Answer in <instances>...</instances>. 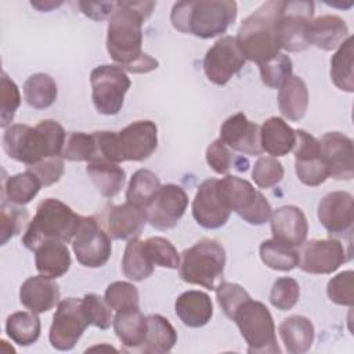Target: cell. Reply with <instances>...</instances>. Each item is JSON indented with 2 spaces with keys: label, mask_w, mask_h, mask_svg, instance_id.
I'll use <instances>...</instances> for the list:
<instances>
[{
  "label": "cell",
  "mask_w": 354,
  "mask_h": 354,
  "mask_svg": "<svg viewBox=\"0 0 354 354\" xmlns=\"http://www.w3.org/2000/svg\"><path fill=\"white\" fill-rule=\"evenodd\" d=\"M318 220L330 235H350L354 221L353 195L346 191L325 195L318 203Z\"/></svg>",
  "instance_id": "obj_20"
},
{
  "label": "cell",
  "mask_w": 354,
  "mask_h": 354,
  "mask_svg": "<svg viewBox=\"0 0 354 354\" xmlns=\"http://www.w3.org/2000/svg\"><path fill=\"white\" fill-rule=\"evenodd\" d=\"M351 259V248L336 238L311 239L301 245L299 267L308 274H332Z\"/></svg>",
  "instance_id": "obj_13"
},
{
  "label": "cell",
  "mask_w": 354,
  "mask_h": 354,
  "mask_svg": "<svg viewBox=\"0 0 354 354\" xmlns=\"http://www.w3.org/2000/svg\"><path fill=\"white\" fill-rule=\"evenodd\" d=\"M57 83L47 73L30 75L24 84V97L29 106L35 109H46L57 100Z\"/></svg>",
  "instance_id": "obj_36"
},
{
  "label": "cell",
  "mask_w": 354,
  "mask_h": 354,
  "mask_svg": "<svg viewBox=\"0 0 354 354\" xmlns=\"http://www.w3.org/2000/svg\"><path fill=\"white\" fill-rule=\"evenodd\" d=\"M72 249L82 266L98 268L106 264L111 257V236L94 217L83 216L77 232L72 239Z\"/></svg>",
  "instance_id": "obj_11"
},
{
  "label": "cell",
  "mask_w": 354,
  "mask_h": 354,
  "mask_svg": "<svg viewBox=\"0 0 354 354\" xmlns=\"http://www.w3.org/2000/svg\"><path fill=\"white\" fill-rule=\"evenodd\" d=\"M86 171L95 188L105 198L116 196L126 181L124 170L119 166V163L109 160L88 162Z\"/></svg>",
  "instance_id": "obj_32"
},
{
  "label": "cell",
  "mask_w": 354,
  "mask_h": 354,
  "mask_svg": "<svg viewBox=\"0 0 354 354\" xmlns=\"http://www.w3.org/2000/svg\"><path fill=\"white\" fill-rule=\"evenodd\" d=\"M160 187H162L160 181L153 171L147 169H140L131 176L129 181V187L126 191V201L147 209V206L155 198Z\"/></svg>",
  "instance_id": "obj_37"
},
{
  "label": "cell",
  "mask_w": 354,
  "mask_h": 354,
  "mask_svg": "<svg viewBox=\"0 0 354 354\" xmlns=\"http://www.w3.org/2000/svg\"><path fill=\"white\" fill-rule=\"evenodd\" d=\"M158 147V127L152 120H136L116 133L119 162H141Z\"/></svg>",
  "instance_id": "obj_15"
},
{
  "label": "cell",
  "mask_w": 354,
  "mask_h": 354,
  "mask_svg": "<svg viewBox=\"0 0 354 354\" xmlns=\"http://www.w3.org/2000/svg\"><path fill=\"white\" fill-rule=\"evenodd\" d=\"M180 321L189 328L205 326L213 317V303L202 290H187L181 293L174 304Z\"/></svg>",
  "instance_id": "obj_26"
},
{
  "label": "cell",
  "mask_w": 354,
  "mask_h": 354,
  "mask_svg": "<svg viewBox=\"0 0 354 354\" xmlns=\"http://www.w3.org/2000/svg\"><path fill=\"white\" fill-rule=\"evenodd\" d=\"M83 216L76 214L68 205L55 198L43 199L37 207L33 220L22 236L26 249L35 250L40 243L47 241L72 242Z\"/></svg>",
  "instance_id": "obj_5"
},
{
  "label": "cell",
  "mask_w": 354,
  "mask_h": 354,
  "mask_svg": "<svg viewBox=\"0 0 354 354\" xmlns=\"http://www.w3.org/2000/svg\"><path fill=\"white\" fill-rule=\"evenodd\" d=\"M278 332L285 350L290 354H303L308 351L315 336L313 322L303 315L285 318L279 324Z\"/></svg>",
  "instance_id": "obj_29"
},
{
  "label": "cell",
  "mask_w": 354,
  "mask_h": 354,
  "mask_svg": "<svg viewBox=\"0 0 354 354\" xmlns=\"http://www.w3.org/2000/svg\"><path fill=\"white\" fill-rule=\"evenodd\" d=\"M77 6L86 17L94 21H102L113 14L116 1H79Z\"/></svg>",
  "instance_id": "obj_54"
},
{
  "label": "cell",
  "mask_w": 354,
  "mask_h": 354,
  "mask_svg": "<svg viewBox=\"0 0 354 354\" xmlns=\"http://www.w3.org/2000/svg\"><path fill=\"white\" fill-rule=\"evenodd\" d=\"M35 264L40 275L47 278H59L71 267V254L64 242L47 241L40 243L35 250Z\"/></svg>",
  "instance_id": "obj_28"
},
{
  "label": "cell",
  "mask_w": 354,
  "mask_h": 354,
  "mask_svg": "<svg viewBox=\"0 0 354 354\" xmlns=\"http://www.w3.org/2000/svg\"><path fill=\"white\" fill-rule=\"evenodd\" d=\"M350 37L347 24L333 14L321 15L311 21L308 28V44L324 51L339 48Z\"/></svg>",
  "instance_id": "obj_25"
},
{
  "label": "cell",
  "mask_w": 354,
  "mask_h": 354,
  "mask_svg": "<svg viewBox=\"0 0 354 354\" xmlns=\"http://www.w3.org/2000/svg\"><path fill=\"white\" fill-rule=\"evenodd\" d=\"M314 15L313 1H283L278 22V39L281 48L292 53L306 50L308 44V28Z\"/></svg>",
  "instance_id": "obj_12"
},
{
  "label": "cell",
  "mask_w": 354,
  "mask_h": 354,
  "mask_svg": "<svg viewBox=\"0 0 354 354\" xmlns=\"http://www.w3.org/2000/svg\"><path fill=\"white\" fill-rule=\"evenodd\" d=\"M113 329L120 343L126 348L134 350L144 344L148 330V321L140 308L120 311L116 313L113 318Z\"/></svg>",
  "instance_id": "obj_31"
},
{
  "label": "cell",
  "mask_w": 354,
  "mask_h": 354,
  "mask_svg": "<svg viewBox=\"0 0 354 354\" xmlns=\"http://www.w3.org/2000/svg\"><path fill=\"white\" fill-rule=\"evenodd\" d=\"M216 297L223 310V313L231 319L236 308L248 299H250L249 293L238 283L232 282H220L217 285Z\"/></svg>",
  "instance_id": "obj_50"
},
{
  "label": "cell",
  "mask_w": 354,
  "mask_h": 354,
  "mask_svg": "<svg viewBox=\"0 0 354 354\" xmlns=\"http://www.w3.org/2000/svg\"><path fill=\"white\" fill-rule=\"evenodd\" d=\"M28 217L26 209L4 199L0 206V243L6 245L8 239L18 234L28 221Z\"/></svg>",
  "instance_id": "obj_44"
},
{
  "label": "cell",
  "mask_w": 354,
  "mask_h": 354,
  "mask_svg": "<svg viewBox=\"0 0 354 354\" xmlns=\"http://www.w3.org/2000/svg\"><path fill=\"white\" fill-rule=\"evenodd\" d=\"M282 8V0H271L242 21L235 39L246 59L260 65L279 54L278 22Z\"/></svg>",
  "instance_id": "obj_3"
},
{
  "label": "cell",
  "mask_w": 354,
  "mask_h": 354,
  "mask_svg": "<svg viewBox=\"0 0 354 354\" xmlns=\"http://www.w3.org/2000/svg\"><path fill=\"white\" fill-rule=\"evenodd\" d=\"M105 301L116 313L140 308V296L137 288L124 281H116L108 285L105 290Z\"/></svg>",
  "instance_id": "obj_42"
},
{
  "label": "cell",
  "mask_w": 354,
  "mask_h": 354,
  "mask_svg": "<svg viewBox=\"0 0 354 354\" xmlns=\"http://www.w3.org/2000/svg\"><path fill=\"white\" fill-rule=\"evenodd\" d=\"M295 170L297 178L308 187H317L329 177L319 155V141L306 130H296Z\"/></svg>",
  "instance_id": "obj_17"
},
{
  "label": "cell",
  "mask_w": 354,
  "mask_h": 354,
  "mask_svg": "<svg viewBox=\"0 0 354 354\" xmlns=\"http://www.w3.org/2000/svg\"><path fill=\"white\" fill-rule=\"evenodd\" d=\"M147 223V210L130 202L111 205L106 213V230L115 239H131L142 231Z\"/></svg>",
  "instance_id": "obj_23"
},
{
  "label": "cell",
  "mask_w": 354,
  "mask_h": 354,
  "mask_svg": "<svg viewBox=\"0 0 354 354\" xmlns=\"http://www.w3.org/2000/svg\"><path fill=\"white\" fill-rule=\"evenodd\" d=\"M231 210L223 202L218 192V178L205 180L195 194L192 216L196 223L207 230L223 227L230 218Z\"/></svg>",
  "instance_id": "obj_19"
},
{
  "label": "cell",
  "mask_w": 354,
  "mask_h": 354,
  "mask_svg": "<svg viewBox=\"0 0 354 354\" xmlns=\"http://www.w3.org/2000/svg\"><path fill=\"white\" fill-rule=\"evenodd\" d=\"M261 149L268 155L278 158L288 155L296 142V130H293L282 118L272 116L260 127Z\"/></svg>",
  "instance_id": "obj_27"
},
{
  "label": "cell",
  "mask_w": 354,
  "mask_h": 354,
  "mask_svg": "<svg viewBox=\"0 0 354 354\" xmlns=\"http://www.w3.org/2000/svg\"><path fill=\"white\" fill-rule=\"evenodd\" d=\"M59 286L44 275L29 277L19 288V301L33 313L50 311L59 303Z\"/></svg>",
  "instance_id": "obj_24"
},
{
  "label": "cell",
  "mask_w": 354,
  "mask_h": 354,
  "mask_svg": "<svg viewBox=\"0 0 354 354\" xmlns=\"http://www.w3.org/2000/svg\"><path fill=\"white\" fill-rule=\"evenodd\" d=\"M188 206L187 192L176 184L162 185L147 206V221L156 230H170L177 225Z\"/></svg>",
  "instance_id": "obj_16"
},
{
  "label": "cell",
  "mask_w": 354,
  "mask_h": 354,
  "mask_svg": "<svg viewBox=\"0 0 354 354\" xmlns=\"http://www.w3.org/2000/svg\"><path fill=\"white\" fill-rule=\"evenodd\" d=\"M292 59L279 53L267 62L259 65L261 82L271 88H279L292 76Z\"/></svg>",
  "instance_id": "obj_45"
},
{
  "label": "cell",
  "mask_w": 354,
  "mask_h": 354,
  "mask_svg": "<svg viewBox=\"0 0 354 354\" xmlns=\"http://www.w3.org/2000/svg\"><path fill=\"white\" fill-rule=\"evenodd\" d=\"M155 6V1H116L108 24L106 50L123 71L148 73L159 66L158 59L142 51V24Z\"/></svg>",
  "instance_id": "obj_1"
},
{
  "label": "cell",
  "mask_w": 354,
  "mask_h": 354,
  "mask_svg": "<svg viewBox=\"0 0 354 354\" xmlns=\"http://www.w3.org/2000/svg\"><path fill=\"white\" fill-rule=\"evenodd\" d=\"M122 270L124 277L136 282L148 278L153 272V263L145 250L144 241L138 236L129 239L122 259Z\"/></svg>",
  "instance_id": "obj_34"
},
{
  "label": "cell",
  "mask_w": 354,
  "mask_h": 354,
  "mask_svg": "<svg viewBox=\"0 0 354 354\" xmlns=\"http://www.w3.org/2000/svg\"><path fill=\"white\" fill-rule=\"evenodd\" d=\"M148 330L144 344L138 348L145 354H163L169 353L177 343V332L167 318L152 314L147 317Z\"/></svg>",
  "instance_id": "obj_33"
},
{
  "label": "cell",
  "mask_w": 354,
  "mask_h": 354,
  "mask_svg": "<svg viewBox=\"0 0 354 354\" xmlns=\"http://www.w3.org/2000/svg\"><path fill=\"white\" fill-rule=\"evenodd\" d=\"M144 245L153 266L170 270L180 267V254L169 239L163 236H151L144 241Z\"/></svg>",
  "instance_id": "obj_43"
},
{
  "label": "cell",
  "mask_w": 354,
  "mask_h": 354,
  "mask_svg": "<svg viewBox=\"0 0 354 354\" xmlns=\"http://www.w3.org/2000/svg\"><path fill=\"white\" fill-rule=\"evenodd\" d=\"M41 187L40 180L33 173L28 170L24 173H17L4 181V199L14 205L24 206L37 195Z\"/></svg>",
  "instance_id": "obj_39"
},
{
  "label": "cell",
  "mask_w": 354,
  "mask_h": 354,
  "mask_svg": "<svg viewBox=\"0 0 354 354\" xmlns=\"http://www.w3.org/2000/svg\"><path fill=\"white\" fill-rule=\"evenodd\" d=\"M0 87V126L7 129L21 104V94L18 86L14 83V80H11V77H8L6 72H1Z\"/></svg>",
  "instance_id": "obj_46"
},
{
  "label": "cell",
  "mask_w": 354,
  "mask_h": 354,
  "mask_svg": "<svg viewBox=\"0 0 354 354\" xmlns=\"http://www.w3.org/2000/svg\"><path fill=\"white\" fill-rule=\"evenodd\" d=\"M245 342L249 353H279L275 336V324L270 310L261 301L248 299L231 318Z\"/></svg>",
  "instance_id": "obj_7"
},
{
  "label": "cell",
  "mask_w": 354,
  "mask_h": 354,
  "mask_svg": "<svg viewBox=\"0 0 354 354\" xmlns=\"http://www.w3.org/2000/svg\"><path fill=\"white\" fill-rule=\"evenodd\" d=\"M220 140L234 151L245 155H261L260 126L250 122L242 112L225 119L220 129Z\"/></svg>",
  "instance_id": "obj_21"
},
{
  "label": "cell",
  "mask_w": 354,
  "mask_h": 354,
  "mask_svg": "<svg viewBox=\"0 0 354 354\" xmlns=\"http://www.w3.org/2000/svg\"><path fill=\"white\" fill-rule=\"evenodd\" d=\"M308 106V90L300 76L292 75L278 93V108L283 118L299 122L304 118Z\"/></svg>",
  "instance_id": "obj_30"
},
{
  "label": "cell",
  "mask_w": 354,
  "mask_h": 354,
  "mask_svg": "<svg viewBox=\"0 0 354 354\" xmlns=\"http://www.w3.org/2000/svg\"><path fill=\"white\" fill-rule=\"evenodd\" d=\"M252 177L260 188L275 187L283 178V166L274 156H261L253 166Z\"/></svg>",
  "instance_id": "obj_48"
},
{
  "label": "cell",
  "mask_w": 354,
  "mask_h": 354,
  "mask_svg": "<svg viewBox=\"0 0 354 354\" xmlns=\"http://www.w3.org/2000/svg\"><path fill=\"white\" fill-rule=\"evenodd\" d=\"M61 1H30V6L37 8L39 11H48L51 8H55L61 6Z\"/></svg>",
  "instance_id": "obj_55"
},
{
  "label": "cell",
  "mask_w": 354,
  "mask_h": 354,
  "mask_svg": "<svg viewBox=\"0 0 354 354\" xmlns=\"http://www.w3.org/2000/svg\"><path fill=\"white\" fill-rule=\"evenodd\" d=\"M245 62L246 58L241 53L235 36H224L207 50L203 58V72L212 83L223 86L242 69Z\"/></svg>",
  "instance_id": "obj_14"
},
{
  "label": "cell",
  "mask_w": 354,
  "mask_h": 354,
  "mask_svg": "<svg viewBox=\"0 0 354 354\" xmlns=\"http://www.w3.org/2000/svg\"><path fill=\"white\" fill-rule=\"evenodd\" d=\"M82 303H83V308H84V314L87 317L88 325H93L105 330L111 326V324H113L112 313H111L112 308L108 306L105 299H101L95 293H88L82 299Z\"/></svg>",
  "instance_id": "obj_49"
},
{
  "label": "cell",
  "mask_w": 354,
  "mask_h": 354,
  "mask_svg": "<svg viewBox=\"0 0 354 354\" xmlns=\"http://www.w3.org/2000/svg\"><path fill=\"white\" fill-rule=\"evenodd\" d=\"M218 192L225 206L252 225L270 221L272 207L266 196L245 178L227 174L218 180Z\"/></svg>",
  "instance_id": "obj_8"
},
{
  "label": "cell",
  "mask_w": 354,
  "mask_h": 354,
  "mask_svg": "<svg viewBox=\"0 0 354 354\" xmlns=\"http://www.w3.org/2000/svg\"><path fill=\"white\" fill-rule=\"evenodd\" d=\"M26 170L33 173L41 183V185L48 187L59 181L64 174V160L61 156L47 158L35 165L26 166Z\"/></svg>",
  "instance_id": "obj_52"
},
{
  "label": "cell",
  "mask_w": 354,
  "mask_h": 354,
  "mask_svg": "<svg viewBox=\"0 0 354 354\" xmlns=\"http://www.w3.org/2000/svg\"><path fill=\"white\" fill-rule=\"evenodd\" d=\"M330 79L333 84L347 93L354 91L353 37L350 36L330 58Z\"/></svg>",
  "instance_id": "obj_38"
},
{
  "label": "cell",
  "mask_w": 354,
  "mask_h": 354,
  "mask_svg": "<svg viewBox=\"0 0 354 354\" xmlns=\"http://www.w3.org/2000/svg\"><path fill=\"white\" fill-rule=\"evenodd\" d=\"M3 149L6 153L26 166L43 159L61 156L66 133L53 119L39 122L35 127L28 124H11L3 134Z\"/></svg>",
  "instance_id": "obj_2"
},
{
  "label": "cell",
  "mask_w": 354,
  "mask_h": 354,
  "mask_svg": "<svg viewBox=\"0 0 354 354\" xmlns=\"http://www.w3.org/2000/svg\"><path fill=\"white\" fill-rule=\"evenodd\" d=\"M318 141L319 155L326 166L329 177L335 180H351L354 177V151L351 138L339 131H329Z\"/></svg>",
  "instance_id": "obj_18"
},
{
  "label": "cell",
  "mask_w": 354,
  "mask_h": 354,
  "mask_svg": "<svg viewBox=\"0 0 354 354\" xmlns=\"http://www.w3.org/2000/svg\"><path fill=\"white\" fill-rule=\"evenodd\" d=\"M90 83L91 98L97 112L106 116L119 113L124 95L131 86L126 71L118 65H100L91 71Z\"/></svg>",
  "instance_id": "obj_9"
},
{
  "label": "cell",
  "mask_w": 354,
  "mask_h": 354,
  "mask_svg": "<svg viewBox=\"0 0 354 354\" xmlns=\"http://www.w3.org/2000/svg\"><path fill=\"white\" fill-rule=\"evenodd\" d=\"M206 162L217 173L225 174L234 165L232 155L228 147L220 140H214L206 149Z\"/></svg>",
  "instance_id": "obj_53"
},
{
  "label": "cell",
  "mask_w": 354,
  "mask_h": 354,
  "mask_svg": "<svg viewBox=\"0 0 354 354\" xmlns=\"http://www.w3.org/2000/svg\"><path fill=\"white\" fill-rule=\"evenodd\" d=\"M225 250L216 239H201L181 253L180 277L191 285L214 290L223 278Z\"/></svg>",
  "instance_id": "obj_6"
},
{
  "label": "cell",
  "mask_w": 354,
  "mask_h": 354,
  "mask_svg": "<svg viewBox=\"0 0 354 354\" xmlns=\"http://www.w3.org/2000/svg\"><path fill=\"white\" fill-rule=\"evenodd\" d=\"M97 156V141L94 133L72 131L68 134L61 158L71 162H93Z\"/></svg>",
  "instance_id": "obj_41"
},
{
  "label": "cell",
  "mask_w": 354,
  "mask_h": 354,
  "mask_svg": "<svg viewBox=\"0 0 354 354\" xmlns=\"http://www.w3.org/2000/svg\"><path fill=\"white\" fill-rule=\"evenodd\" d=\"M40 318L33 311H17L6 321L7 336L19 346H30L40 336Z\"/></svg>",
  "instance_id": "obj_35"
},
{
  "label": "cell",
  "mask_w": 354,
  "mask_h": 354,
  "mask_svg": "<svg viewBox=\"0 0 354 354\" xmlns=\"http://www.w3.org/2000/svg\"><path fill=\"white\" fill-rule=\"evenodd\" d=\"M354 272L351 270L343 271L333 277L328 282L326 293L330 301L339 306L351 307L354 303V283H353Z\"/></svg>",
  "instance_id": "obj_51"
},
{
  "label": "cell",
  "mask_w": 354,
  "mask_h": 354,
  "mask_svg": "<svg viewBox=\"0 0 354 354\" xmlns=\"http://www.w3.org/2000/svg\"><path fill=\"white\" fill-rule=\"evenodd\" d=\"M236 12V3L231 0L178 1L171 8L170 21L181 33L212 39L227 32Z\"/></svg>",
  "instance_id": "obj_4"
},
{
  "label": "cell",
  "mask_w": 354,
  "mask_h": 354,
  "mask_svg": "<svg viewBox=\"0 0 354 354\" xmlns=\"http://www.w3.org/2000/svg\"><path fill=\"white\" fill-rule=\"evenodd\" d=\"M88 326L82 299L68 297L58 303L53 317L48 339L54 348L72 350Z\"/></svg>",
  "instance_id": "obj_10"
},
{
  "label": "cell",
  "mask_w": 354,
  "mask_h": 354,
  "mask_svg": "<svg viewBox=\"0 0 354 354\" xmlns=\"http://www.w3.org/2000/svg\"><path fill=\"white\" fill-rule=\"evenodd\" d=\"M270 221L274 239L293 248L301 246L306 242L308 223L300 207L293 205L281 206L272 210Z\"/></svg>",
  "instance_id": "obj_22"
},
{
  "label": "cell",
  "mask_w": 354,
  "mask_h": 354,
  "mask_svg": "<svg viewBox=\"0 0 354 354\" xmlns=\"http://www.w3.org/2000/svg\"><path fill=\"white\" fill-rule=\"evenodd\" d=\"M300 297V286L296 279L290 277L278 278L270 292L271 304L281 310L288 311L296 306Z\"/></svg>",
  "instance_id": "obj_47"
},
{
  "label": "cell",
  "mask_w": 354,
  "mask_h": 354,
  "mask_svg": "<svg viewBox=\"0 0 354 354\" xmlns=\"http://www.w3.org/2000/svg\"><path fill=\"white\" fill-rule=\"evenodd\" d=\"M259 250L261 261L272 270L290 271L299 264V252L296 248L282 243L274 238L261 242Z\"/></svg>",
  "instance_id": "obj_40"
}]
</instances>
